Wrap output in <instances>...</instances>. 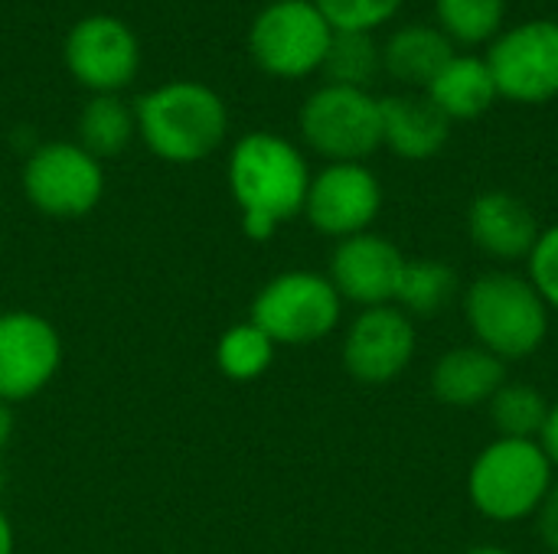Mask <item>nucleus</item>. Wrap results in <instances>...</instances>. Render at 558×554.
<instances>
[{"mask_svg":"<svg viewBox=\"0 0 558 554\" xmlns=\"http://www.w3.org/2000/svg\"><path fill=\"white\" fill-rule=\"evenodd\" d=\"M320 72L327 75L330 85L369 91L373 78L383 72V49L373 39V33H333Z\"/></svg>","mask_w":558,"mask_h":554,"instance_id":"nucleus-25","label":"nucleus"},{"mask_svg":"<svg viewBox=\"0 0 558 554\" xmlns=\"http://www.w3.org/2000/svg\"><path fill=\"white\" fill-rule=\"evenodd\" d=\"M62 59L69 75L88 91L118 95L137 75L141 42L121 16L88 13L69 29Z\"/></svg>","mask_w":558,"mask_h":554,"instance_id":"nucleus-10","label":"nucleus"},{"mask_svg":"<svg viewBox=\"0 0 558 554\" xmlns=\"http://www.w3.org/2000/svg\"><path fill=\"white\" fill-rule=\"evenodd\" d=\"M343 317V300L327 274L284 271L258 287L248 320L275 346H311L327 340Z\"/></svg>","mask_w":558,"mask_h":554,"instance_id":"nucleus-7","label":"nucleus"},{"mask_svg":"<svg viewBox=\"0 0 558 554\" xmlns=\"http://www.w3.org/2000/svg\"><path fill=\"white\" fill-rule=\"evenodd\" d=\"M330 42L333 26L314 0H268L248 26V52L255 65L284 82L320 72Z\"/></svg>","mask_w":558,"mask_h":554,"instance_id":"nucleus-6","label":"nucleus"},{"mask_svg":"<svg viewBox=\"0 0 558 554\" xmlns=\"http://www.w3.org/2000/svg\"><path fill=\"white\" fill-rule=\"evenodd\" d=\"M13 428H16V421H13V405L0 402V454L10 447V441H13Z\"/></svg>","mask_w":558,"mask_h":554,"instance_id":"nucleus-30","label":"nucleus"},{"mask_svg":"<svg viewBox=\"0 0 558 554\" xmlns=\"http://www.w3.org/2000/svg\"><path fill=\"white\" fill-rule=\"evenodd\" d=\"M536 532H539L543 545L553 554H558V480L553 483L549 496L543 500V506L536 513Z\"/></svg>","mask_w":558,"mask_h":554,"instance_id":"nucleus-28","label":"nucleus"},{"mask_svg":"<svg viewBox=\"0 0 558 554\" xmlns=\"http://www.w3.org/2000/svg\"><path fill=\"white\" fill-rule=\"evenodd\" d=\"M275 343L252 320L229 327L216 343V366L229 382H255L275 362Z\"/></svg>","mask_w":558,"mask_h":554,"instance_id":"nucleus-24","label":"nucleus"},{"mask_svg":"<svg viewBox=\"0 0 558 554\" xmlns=\"http://www.w3.org/2000/svg\"><path fill=\"white\" fill-rule=\"evenodd\" d=\"M13 545H16V539H13V526H10L7 513L0 509V554H13Z\"/></svg>","mask_w":558,"mask_h":554,"instance_id":"nucleus-31","label":"nucleus"},{"mask_svg":"<svg viewBox=\"0 0 558 554\" xmlns=\"http://www.w3.org/2000/svg\"><path fill=\"white\" fill-rule=\"evenodd\" d=\"M23 193L49 219H85L105 196V170L75 140L39 144L23 163Z\"/></svg>","mask_w":558,"mask_h":554,"instance_id":"nucleus-8","label":"nucleus"},{"mask_svg":"<svg viewBox=\"0 0 558 554\" xmlns=\"http://www.w3.org/2000/svg\"><path fill=\"white\" fill-rule=\"evenodd\" d=\"M487 65L500 98L546 104L558 98V20L536 16L513 23L487 46Z\"/></svg>","mask_w":558,"mask_h":554,"instance_id":"nucleus-9","label":"nucleus"},{"mask_svg":"<svg viewBox=\"0 0 558 554\" xmlns=\"http://www.w3.org/2000/svg\"><path fill=\"white\" fill-rule=\"evenodd\" d=\"M464 554H510L507 549H500V545H477V549H471V552Z\"/></svg>","mask_w":558,"mask_h":554,"instance_id":"nucleus-32","label":"nucleus"},{"mask_svg":"<svg viewBox=\"0 0 558 554\" xmlns=\"http://www.w3.org/2000/svg\"><path fill=\"white\" fill-rule=\"evenodd\" d=\"M379 114L383 147L409 163L438 157L451 137V121L425 95H386L379 98Z\"/></svg>","mask_w":558,"mask_h":554,"instance_id":"nucleus-16","label":"nucleus"},{"mask_svg":"<svg viewBox=\"0 0 558 554\" xmlns=\"http://www.w3.org/2000/svg\"><path fill=\"white\" fill-rule=\"evenodd\" d=\"M468 232L477 251L494 261H526L539 238L536 212L507 189H487L474 196L468 209Z\"/></svg>","mask_w":558,"mask_h":554,"instance_id":"nucleus-15","label":"nucleus"},{"mask_svg":"<svg viewBox=\"0 0 558 554\" xmlns=\"http://www.w3.org/2000/svg\"><path fill=\"white\" fill-rule=\"evenodd\" d=\"M507 382V362L494 353L474 346L448 349L432 369V395L448 408L487 405Z\"/></svg>","mask_w":558,"mask_h":554,"instance_id":"nucleus-17","label":"nucleus"},{"mask_svg":"<svg viewBox=\"0 0 558 554\" xmlns=\"http://www.w3.org/2000/svg\"><path fill=\"white\" fill-rule=\"evenodd\" d=\"M415 349H418L415 320L396 304H383V307H366L350 320L343 333L340 359L350 379L363 385H386L412 366Z\"/></svg>","mask_w":558,"mask_h":554,"instance_id":"nucleus-11","label":"nucleus"},{"mask_svg":"<svg viewBox=\"0 0 558 554\" xmlns=\"http://www.w3.org/2000/svg\"><path fill=\"white\" fill-rule=\"evenodd\" d=\"M487 411H490V424L497 438L539 441L546 415H549V402L530 382H504L497 395L487 402Z\"/></svg>","mask_w":558,"mask_h":554,"instance_id":"nucleus-23","label":"nucleus"},{"mask_svg":"<svg viewBox=\"0 0 558 554\" xmlns=\"http://www.w3.org/2000/svg\"><path fill=\"white\" fill-rule=\"evenodd\" d=\"M526 281L536 287L549 313H558V222L546 225L526 255Z\"/></svg>","mask_w":558,"mask_h":554,"instance_id":"nucleus-27","label":"nucleus"},{"mask_svg":"<svg viewBox=\"0 0 558 554\" xmlns=\"http://www.w3.org/2000/svg\"><path fill=\"white\" fill-rule=\"evenodd\" d=\"M383 49V72L409 88H425L441 65L458 52L451 39L432 23H405L386 36Z\"/></svg>","mask_w":558,"mask_h":554,"instance_id":"nucleus-19","label":"nucleus"},{"mask_svg":"<svg viewBox=\"0 0 558 554\" xmlns=\"http://www.w3.org/2000/svg\"><path fill=\"white\" fill-rule=\"evenodd\" d=\"M425 98L454 124L484 118L500 101V91L484 56L454 52L441 65V72L425 85Z\"/></svg>","mask_w":558,"mask_h":554,"instance_id":"nucleus-18","label":"nucleus"},{"mask_svg":"<svg viewBox=\"0 0 558 554\" xmlns=\"http://www.w3.org/2000/svg\"><path fill=\"white\" fill-rule=\"evenodd\" d=\"M539 444H543L546 457L553 460V467L558 470V402L556 405H549V415H546V424H543Z\"/></svg>","mask_w":558,"mask_h":554,"instance_id":"nucleus-29","label":"nucleus"},{"mask_svg":"<svg viewBox=\"0 0 558 554\" xmlns=\"http://www.w3.org/2000/svg\"><path fill=\"white\" fill-rule=\"evenodd\" d=\"M454 297H458V271L438 258H415L405 261L392 304L415 320V317H438Z\"/></svg>","mask_w":558,"mask_h":554,"instance_id":"nucleus-21","label":"nucleus"},{"mask_svg":"<svg viewBox=\"0 0 558 554\" xmlns=\"http://www.w3.org/2000/svg\"><path fill=\"white\" fill-rule=\"evenodd\" d=\"M405 261L409 258L386 235L360 232V235L337 242L327 278L337 287L343 304H356L360 310L383 307L396 300V287H399Z\"/></svg>","mask_w":558,"mask_h":554,"instance_id":"nucleus-14","label":"nucleus"},{"mask_svg":"<svg viewBox=\"0 0 558 554\" xmlns=\"http://www.w3.org/2000/svg\"><path fill=\"white\" fill-rule=\"evenodd\" d=\"M435 26L454 49L490 46L504 33L507 0H435Z\"/></svg>","mask_w":558,"mask_h":554,"instance_id":"nucleus-22","label":"nucleus"},{"mask_svg":"<svg viewBox=\"0 0 558 554\" xmlns=\"http://www.w3.org/2000/svg\"><path fill=\"white\" fill-rule=\"evenodd\" d=\"M383 212V183L366 163H327L311 176L304 219L327 238L369 232Z\"/></svg>","mask_w":558,"mask_h":554,"instance_id":"nucleus-12","label":"nucleus"},{"mask_svg":"<svg viewBox=\"0 0 558 554\" xmlns=\"http://www.w3.org/2000/svg\"><path fill=\"white\" fill-rule=\"evenodd\" d=\"M556 483V467L539 441H490L468 470L471 506L500 526L536 519Z\"/></svg>","mask_w":558,"mask_h":554,"instance_id":"nucleus-4","label":"nucleus"},{"mask_svg":"<svg viewBox=\"0 0 558 554\" xmlns=\"http://www.w3.org/2000/svg\"><path fill=\"white\" fill-rule=\"evenodd\" d=\"M137 137L163 163H199L213 157L229 134L222 95L203 82L177 78L150 88L134 104Z\"/></svg>","mask_w":558,"mask_h":554,"instance_id":"nucleus-2","label":"nucleus"},{"mask_svg":"<svg viewBox=\"0 0 558 554\" xmlns=\"http://www.w3.org/2000/svg\"><path fill=\"white\" fill-rule=\"evenodd\" d=\"M333 33H376L392 23L405 0H314Z\"/></svg>","mask_w":558,"mask_h":554,"instance_id":"nucleus-26","label":"nucleus"},{"mask_svg":"<svg viewBox=\"0 0 558 554\" xmlns=\"http://www.w3.org/2000/svg\"><path fill=\"white\" fill-rule=\"evenodd\" d=\"M0 487H3V473H0Z\"/></svg>","mask_w":558,"mask_h":554,"instance_id":"nucleus-33","label":"nucleus"},{"mask_svg":"<svg viewBox=\"0 0 558 554\" xmlns=\"http://www.w3.org/2000/svg\"><path fill=\"white\" fill-rule=\"evenodd\" d=\"M464 320L481 349L504 362L536 356L549 336V307L517 271H487L464 291Z\"/></svg>","mask_w":558,"mask_h":554,"instance_id":"nucleus-3","label":"nucleus"},{"mask_svg":"<svg viewBox=\"0 0 558 554\" xmlns=\"http://www.w3.org/2000/svg\"><path fill=\"white\" fill-rule=\"evenodd\" d=\"M134 134H137V118L121 95H92L75 121V144L88 150L95 160H111L124 153Z\"/></svg>","mask_w":558,"mask_h":554,"instance_id":"nucleus-20","label":"nucleus"},{"mask_svg":"<svg viewBox=\"0 0 558 554\" xmlns=\"http://www.w3.org/2000/svg\"><path fill=\"white\" fill-rule=\"evenodd\" d=\"M229 193L242 212V232L268 242L284 222L304 212L311 167L298 144L275 131H252L229 153Z\"/></svg>","mask_w":558,"mask_h":554,"instance_id":"nucleus-1","label":"nucleus"},{"mask_svg":"<svg viewBox=\"0 0 558 554\" xmlns=\"http://www.w3.org/2000/svg\"><path fill=\"white\" fill-rule=\"evenodd\" d=\"M62 366V336L36 310L0 313V402L36 398Z\"/></svg>","mask_w":558,"mask_h":554,"instance_id":"nucleus-13","label":"nucleus"},{"mask_svg":"<svg viewBox=\"0 0 558 554\" xmlns=\"http://www.w3.org/2000/svg\"><path fill=\"white\" fill-rule=\"evenodd\" d=\"M301 140L327 163H363L383 147L379 98L366 88L324 82L298 111Z\"/></svg>","mask_w":558,"mask_h":554,"instance_id":"nucleus-5","label":"nucleus"}]
</instances>
